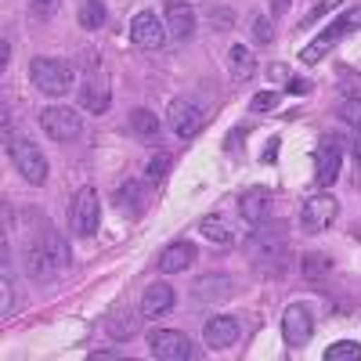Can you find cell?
Here are the masks:
<instances>
[{
	"instance_id": "1",
	"label": "cell",
	"mask_w": 361,
	"mask_h": 361,
	"mask_svg": "<svg viewBox=\"0 0 361 361\" xmlns=\"http://www.w3.org/2000/svg\"><path fill=\"white\" fill-rule=\"evenodd\" d=\"M246 250L253 257V271L260 279H279L286 264H289V235L282 221H260L253 224L250 238H246Z\"/></svg>"
},
{
	"instance_id": "2",
	"label": "cell",
	"mask_w": 361,
	"mask_h": 361,
	"mask_svg": "<svg viewBox=\"0 0 361 361\" xmlns=\"http://www.w3.org/2000/svg\"><path fill=\"white\" fill-rule=\"evenodd\" d=\"M69 264H73L69 243L54 228H44L25 250V271H29L33 282H54Z\"/></svg>"
},
{
	"instance_id": "3",
	"label": "cell",
	"mask_w": 361,
	"mask_h": 361,
	"mask_svg": "<svg viewBox=\"0 0 361 361\" xmlns=\"http://www.w3.org/2000/svg\"><path fill=\"white\" fill-rule=\"evenodd\" d=\"M29 80L40 94L47 98H62L73 90L76 83V69L66 62V58H33V66H29Z\"/></svg>"
},
{
	"instance_id": "4",
	"label": "cell",
	"mask_w": 361,
	"mask_h": 361,
	"mask_svg": "<svg viewBox=\"0 0 361 361\" xmlns=\"http://www.w3.org/2000/svg\"><path fill=\"white\" fill-rule=\"evenodd\" d=\"M8 156L15 163V170L25 177V185H47V177H51V166L44 159V148L33 141V137H8Z\"/></svg>"
},
{
	"instance_id": "5",
	"label": "cell",
	"mask_w": 361,
	"mask_h": 361,
	"mask_svg": "<svg viewBox=\"0 0 361 361\" xmlns=\"http://www.w3.org/2000/svg\"><path fill=\"white\" fill-rule=\"evenodd\" d=\"M40 130L58 145H69L83 134V116L76 109H66V105H51L40 112Z\"/></svg>"
},
{
	"instance_id": "6",
	"label": "cell",
	"mask_w": 361,
	"mask_h": 361,
	"mask_svg": "<svg viewBox=\"0 0 361 361\" xmlns=\"http://www.w3.org/2000/svg\"><path fill=\"white\" fill-rule=\"evenodd\" d=\"M98 221H102L98 192L94 188H80L76 199L69 202V231L80 235V238H90V235L98 231Z\"/></svg>"
},
{
	"instance_id": "7",
	"label": "cell",
	"mask_w": 361,
	"mask_h": 361,
	"mask_svg": "<svg viewBox=\"0 0 361 361\" xmlns=\"http://www.w3.org/2000/svg\"><path fill=\"white\" fill-rule=\"evenodd\" d=\"M336 214H340V202H336V195L318 192V195L304 199V206H300V228H304L307 235H322L325 228H333Z\"/></svg>"
},
{
	"instance_id": "8",
	"label": "cell",
	"mask_w": 361,
	"mask_h": 361,
	"mask_svg": "<svg viewBox=\"0 0 361 361\" xmlns=\"http://www.w3.org/2000/svg\"><path fill=\"white\" fill-rule=\"evenodd\" d=\"M76 98H80V109H83V112L102 116V112L112 105V87H109L105 69L90 66V69H87V76H83V83L76 87Z\"/></svg>"
},
{
	"instance_id": "9",
	"label": "cell",
	"mask_w": 361,
	"mask_h": 361,
	"mask_svg": "<svg viewBox=\"0 0 361 361\" xmlns=\"http://www.w3.org/2000/svg\"><path fill=\"white\" fill-rule=\"evenodd\" d=\"M166 123L177 137H195L206 123V109L195 98H173L166 109Z\"/></svg>"
},
{
	"instance_id": "10",
	"label": "cell",
	"mask_w": 361,
	"mask_h": 361,
	"mask_svg": "<svg viewBox=\"0 0 361 361\" xmlns=\"http://www.w3.org/2000/svg\"><path fill=\"white\" fill-rule=\"evenodd\" d=\"M148 350H152V357L159 361H188L195 357V343L177 333V329H156V333H148Z\"/></svg>"
},
{
	"instance_id": "11",
	"label": "cell",
	"mask_w": 361,
	"mask_h": 361,
	"mask_svg": "<svg viewBox=\"0 0 361 361\" xmlns=\"http://www.w3.org/2000/svg\"><path fill=\"white\" fill-rule=\"evenodd\" d=\"M166 22H159L156 11H137L130 18V44L141 51H159L166 44Z\"/></svg>"
},
{
	"instance_id": "12",
	"label": "cell",
	"mask_w": 361,
	"mask_h": 361,
	"mask_svg": "<svg viewBox=\"0 0 361 361\" xmlns=\"http://www.w3.org/2000/svg\"><path fill=\"white\" fill-rule=\"evenodd\" d=\"M314 336V314L307 304H289L282 314V340L289 347H307Z\"/></svg>"
},
{
	"instance_id": "13",
	"label": "cell",
	"mask_w": 361,
	"mask_h": 361,
	"mask_svg": "<svg viewBox=\"0 0 361 361\" xmlns=\"http://www.w3.org/2000/svg\"><path fill=\"white\" fill-rule=\"evenodd\" d=\"M340 166H343L340 141L336 137H322L318 148H314V185L318 188H329L340 177Z\"/></svg>"
},
{
	"instance_id": "14",
	"label": "cell",
	"mask_w": 361,
	"mask_h": 361,
	"mask_svg": "<svg viewBox=\"0 0 361 361\" xmlns=\"http://www.w3.org/2000/svg\"><path fill=\"white\" fill-rule=\"evenodd\" d=\"M354 22H361V11H350V15L336 18L333 25L325 29V33H318V37H314V40H311V44H307L304 51H300V58H304V66H318L322 58H325V51L333 47V44H336V40H340V37L347 33V29H350Z\"/></svg>"
},
{
	"instance_id": "15",
	"label": "cell",
	"mask_w": 361,
	"mask_h": 361,
	"mask_svg": "<svg viewBox=\"0 0 361 361\" xmlns=\"http://www.w3.org/2000/svg\"><path fill=\"white\" fill-rule=\"evenodd\" d=\"M271 206H275V192H271L267 185H253L246 188L243 195H238V214H243L246 224H260L271 217Z\"/></svg>"
},
{
	"instance_id": "16",
	"label": "cell",
	"mask_w": 361,
	"mask_h": 361,
	"mask_svg": "<svg viewBox=\"0 0 361 361\" xmlns=\"http://www.w3.org/2000/svg\"><path fill=\"white\" fill-rule=\"evenodd\" d=\"M163 22H166V33L173 40H192V33H195V11L188 0H166Z\"/></svg>"
},
{
	"instance_id": "17",
	"label": "cell",
	"mask_w": 361,
	"mask_h": 361,
	"mask_svg": "<svg viewBox=\"0 0 361 361\" xmlns=\"http://www.w3.org/2000/svg\"><path fill=\"white\" fill-rule=\"evenodd\" d=\"M238 322L235 318H228V314H217V318H209L206 325H202V340H206V347H214V350H228V347H235L238 343Z\"/></svg>"
},
{
	"instance_id": "18",
	"label": "cell",
	"mask_w": 361,
	"mask_h": 361,
	"mask_svg": "<svg viewBox=\"0 0 361 361\" xmlns=\"http://www.w3.org/2000/svg\"><path fill=\"white\" fill-rule=\"evenodd\" d=\"M177 304V296H173V286L166 282H152L145 293H141V318H166Z\"/></svg>"
},
{
	"instance_id": "19",
	"label": "cell",
	"mask_w": 361,
	"mask_h": 361,
	"mask_svg": "<svg viewBox=\"0 0 361 361\" xmlns=\"http://www.w3.org/2000/svg\"><path fill=\"white\" fill-rule=\"evenodd\" d=\"M195 260H199L195 243L180 238V243H170V246L159 253V271H163V275H180V271H188Z\"/></svg>"
},
{
	"instance_id": "20",
	"label": "cell",
	"mask_w": 361,
	"mask_h": 361,
	"mask_svg": "<svg viewBox=\"0 0 361 361\" xmlns=\"http://www.w3.org/2000/svg\"><path fill=\"white\" fill-rule=\"evenodd\" d=\"M228 73H231V80H238V83H246V80L257 76V58H253V51H250L246 44H235V47L228 51Z\"/></svg>"
},
{
	"instance_id": "21",
	"label": "cell",
	"mask_w": 361,
	"mask_h": 361,
	"mask_svg": "<svg viewBox=\"0 0 361 361\" xmlns=\"http://www.w3.org/2000/svg\"><path fill=\"white\" fill-rule=\"evenodd\" d=\"M231 289H235V282L228 279V275H202L199 282H195V296L202 300V304H214V300H228L231 296Z\"/></svg>"
},
{
	"instance_id": "22",
	"label": "cell",
	"mask_w": 361,
	"mask_h": 361,
	"mask_svg": "<svg viewBox=\"0 0 361 361\" xmlns=\"http://www.w3.org/2000/svg\"><path fill=\"white\" fill-rule=\"evenodd\" d=\"M199 235L206 238L209 246H217V250H228L235 238H231V228H228V221L221 217V214H209V217H202L199 221Z\"/></svg>"
},
{
	"instance_id": "23",
	"label": "cell",
	"mask_w": 361,
	"mask_h": 361,
	"mask_svg": "<svg viewBox=\"0 0 361 361\" xmlns=\"http://www.w3.org/2000/svg\"><path fill=\"white\" fill-rule=\"evenodd\" d=\"M116 202H119V209H123V214L137 217L141 209L148 206V192H145V185H141V180H127V185H119V192H116Z\"/></svg>"
},
{
	"instance_id": "24",
	"label": "cell",
	"mask_w": 361,
	"mask_h": 361,
	"mask_svg": "<svg viewBox=\"0 0 361 361\" xmlns=\"http://www.w3.org/2000/svg\"><path fill=\"white\" fill-rule=\"evenodd\" d=\"M137 325H141V318H137L134 311H112V314L105 318V329H109L116 340H130V336L137 333Z\"/></svg>"
},
{
	"instance_id": "25",
	"label": "cell",
	"mask_w": 361,
	"mask_h": 361,
	"mask_svg": "<svg viewBox=\"0 0 361 361\" xmlns=\"http://www.w3.org/2000/svg\"><path fill=\"white\" fill-rule=\"evenodd\" d=\"M130 130L137 134V137H159V116L156 112H148V109H134L130 112Z\"/></svg>"
},
{
	"instance_id": "26",
	"label": "cell",
	"mask_w": 361,
	"mask_h": 361,
	"mask_svg": "<svg viewBox=\"0 0 361 361\" xmlns=\"http://www.w3.org/2000/svg\"><path fill=\"white\" fill-rule=\"evenodd\" d=\"M76 18H80V29H90V33H94V29L105 25V4L102 0H83Z\"/></svg>"
},
{
	"instance_id": "27",
	"label": "cell",
	"mask_w": 361,
	"mask_h": 361,
	"mask_svg": "<svg viewBox=\"0 0 361 361\" xmlns=\"http://www.w3.org/2000/svg\"><path fill=\"white\" fill-rule=\"evenodd\" d=\"M325 361H361V343L354 340H340L325 350Z\"/></svg>"
},
{
	"instance_id": "28",
	"label": "cell",
	"mask_w": 361,
	"mask_h": 361,
	"mask_svg": "<svg viewBox=\"0 0 361 361\" xmlns=\"http://www.w3.org/2000/svg\"><path fill=\"white\" fill-rule=\"evenodd\" d=\"M170 166H173V159L166 156V152H159V156H152V159H148V180H152V185H159V180L170 173Z\"/></svg>"
},
{
	"instance_id": "29",
	"label": "cell",
	"mask_w": 361,
	"mask_h": 361,
	"mask_svg": "<svg viewBox=\"0 0 361 361\" xmlns=\"http://www.w3.org/2000/svg\"><path fill=\"white\" fill-rule=\"evenodd\" d=\"M329 267H333V260H329L325 253H311V257H304V275H307V279H318V275H325Z\"/></svg>"
},
{
	"instance_id": "30",
	"label": "cell",
	"mask_w": 361,
	"mask_h": 361,
	"mask_svg": "<svg viewBox=\"0 0 361 361\" xmlns=\"http://www.w3.org/2000/svg\"><path fill=\"white\" fill-rule=\"evenodd\" d=\"M206 18H209V25H214L217 33H224V29L235 25V15H231L228 8H206Z\"/></svg>"
},
{
	"instance_id": "31",
	"label": "cell",
	"mask_w": 361,
	"mask_h": 361,
	"mask_svg": "<svg viewBox=\"0 0 361 361\" xmlns=\"http://www.w3.org/2000/svg\"><path fill=\"white\" fill-rule=\"evenodd\" d=\"M275 105H279V90H260V94H253V102H250V112H267Z\"/></svg>"
},
{
	"instance_id": "32",
	"label": "cell",
	"mask_w": 361,
	"mask_h": 361,
	"mask_svg": "<svg viewBox=\"0 0 361 361\" xmlns=\"http://www.w3.org/2000/svg\"><path fill=\"white\" fill-rule=\"evenodd\" d=\"M58 4H62V0H29V15L33 18H51L58 11Z\"/></svg>"
},
{
	"instance_id": "33",
	"label": "cell",
	"mask_w": 361,
	"mask_h": 361,
	"mask_svg": "<svg viewBox=\"0 0 361 361\" xmlns=\"http://www.w3.org/2000/svg\"><path fill=\"white\" fill-rule=\"evenodd\" d=\"M271 37H275V33H271V18L267 15H257L253 18V40L257 44H271Z\"/></svg>"
},
{
	"instance_id": "34",
	"label": "cell",
	"mask_w": 361,
	"mask_h": 361,
	"mask_svg": "<svg viewBox=\"0 0 361 361\" xmlns=\"http://www.w3.org/2000/svg\"><path fill=\"white\" fill-rule=\"evenodd\" d=\"M340 112H343V119H347V123H350V127L361 134V98H354V102H343V109H340Z\"/></svg>"
},
{
	"instance_id": "35",
	"label": "cell",
	"mask_w": 361,
	"mask_h": 361,
	"mask_svg": "<svg viewBox=\"0 0 361 361\" xmlns=\"http://www.w3.org/2000/svg\"><path fill=\"white\" fill-rule=\"evenodd\" d=\"M289 4H293V0H271V15H275V18H282V15L289 11Z\"/></svg>"
},
{
	"instance_id": "36",
	"label": "cell",
	"mask_w": 361,
	"mask_h": 361,
	"mask_svg": "<svg viewBox=\"0 0 361 361\" xmlns=\"http://www.w3.org/2000/svg\"><path fill=\"white\" fill-rule=\"evenodd\" d=\"M289 90H293V94H307L311 83H307V80H289Z\"/></svg>"
},
{
	"instance_id": "37",
	"label": "cell",
	"mask_w": 361,
	"mask_h": 361,
	"mask_svg": "<svg viewBox=\"0 0 361 361\" xmlns=\"http://www.w3.org/2000/svg\"><path fill=\"white\" fill-rule=\"evenodd\" d=\"M8 62H11V44L4 40L0 44V69H8Z\"/></svg>"
},
{
	"instance_id": "38",
	"label": "cell",
	"mask_w": 361,
	"mask_h": 361,
	"mask_svg": "<svg viewBox=\"0 0 361 361\" xmlns=\"http://www.w3.org/2000/svg\"><path fill=\"white\" fill-rule=\"evenodd\" d=\"M267 76H271V80H289L286 66H271V69H267Z\"/></svg>"
},
{
	"instance_id": "39",
	"label": "cell",
	"mask_w": 361,
	"mask_h": 361,
	"mask_svg": "<svg viewBox=\"0 0 361 361\" xmlns=\"http://www.w3.org/2000/svg\"><path fill=\"white\" fill-rule=\"evenodd\" d=\"M354 152H357V159H361V134H357V141H354Z\"/></svg>"
}]
</instances>
